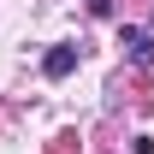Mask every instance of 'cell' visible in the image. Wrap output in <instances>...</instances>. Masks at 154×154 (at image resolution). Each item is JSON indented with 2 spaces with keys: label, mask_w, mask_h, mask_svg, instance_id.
Segmentation results:
<instances>
[{
  "label": "cell",
  "mask_w": 154,
  "mask_h": 154,
  "mask_svg": "<svg viewBox=\"0 0 154 154\" xmlns=\"http://www.w3.org/2000/svg\"><path fill=\"white\" fill-rule=\"evenodd\" d=\"M119 48H125L136 65H148V59H154V42L142 36V30H119Z\"/></svg>",
  "instance_id": "obj_1"
},
{
  "label": "cell",
  "mask_w": 154,
  "mask_h": 154,
  "mask_svg": "<svg viewBox=\"0 0 154 154\" xmlns=\"http://www.w3.org/2000/svg\"><path fill=\"white\" fill-rule=\"evenodd\" d=\"M42 71H48V77H71L77 71V48H54V54L42 59Z\"/></svg>",
  "instance_id": "obj_2"
},
{
  "label": "cell",
  "mask_w": 154,
  "mask_h": 154,
  "mask_svg": "<svg viewBox=\"0 0 154 154\" xmlns=\"http://www.w3.org/2000/svg\"><path fill=\"white\" fill-rule=\"evenodd\" d=\"M107 6H113V0H89V12H107Z\"/></svg>",
  "instance_id": "obj_3"
}]
</instances>
